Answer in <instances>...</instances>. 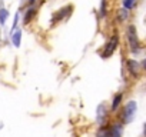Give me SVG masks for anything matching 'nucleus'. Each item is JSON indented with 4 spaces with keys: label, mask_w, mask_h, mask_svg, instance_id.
Instances as JSON below:
<instances>
[{
    "label": "nucleus",
    "mask_w": 146,
    "mask_h": 137,
    "mask_svg": "<svg viewBox=\"0 0 146 137\" xmlns=\"http://www.w3.org/2000/svg\"><path fill=\"white\" fill-rule=\"evenodd\" d=\"M136 111H137V103L130 100L126 103V106L123 107V113H122V121L125 124H129L135 120L136 117Z\"/></svg>",
    "instance_id": "f257e3e1"
},
{
    "label": "nucleus",
    "mask_w": 146,
    "mask_h": 137,
    "mask_svg": "<svg viewBox=\"0 0 146 137\" xmlns=\"http://www.w3.org/2000/svg\"><path fill=\"white\" fill-rule=\"evenodd\" d=\"M127 40H129L130 50L133 53H137L140 50V41H139V37H137V33H136L135 26H129L127 27Z\"/></svg>",
    "instance_id": "f03ea898"
},
{
    "label": "nucleus",
    "mask_w": 146,
    "mask_h": 137,
    "mask_svg": "<svg viewBox=\"0 0 146 137\" xmlns=\"http://www.w3.org/2000/svg\"><path fill=\"white\" fill-rule=\"evenodd\" d=\"M117 44H119V37H117V36H113V37H112V39H110V40L106 43L105 50H103V53H102V57H103V59L110 57V56L115 53V50H116Z\"/></svg>",
    "instance_id": "7ed1b4c3"
},
{
    "label": "nucleus",
    "mask_w": 146,
    "mask_h": 137,
    "mask_svg": "<svg viewBox=\"0 0 146 137\" xmlns=\"http://www.w3.org/2000/svg\"><path fill=\"white\" fill-rule=\"evenodd\" d=\"M12 43L15 47H20L22 44V30L20 29H15L12 33Z\"/></svg>",
    "instance_id": "20e7f679"
},
{
    "label": "nucleus",
    "mask_w": 146,
    "mask_h": 137,
    "mask_svg": "<svg viewBox=\"0 0 146 137\" xmlns=\"http://www.w3.org/2000/svg\"><path fill=\"white\" fill-rule=\"evenodd\" d=\"M110 137H123V126L116 123L110 127Z\"/></svg>",
    "instance_id": "39448f33"
},
{
    "label": "nucleus",
    "mask_w": 146,
    "mask_h": 137,
    "mask_svg": "<svg viewBox=\"0 0 146 137\" xmlns=\"http://www.w3.org/2000/svg\"><path fill=\"white\" fill-rule=\"evenodd\" d=\"M127 68H129V72L132 74H137L140 66H139V63L136 60H127Z\"/></svg>",
    "instance_id": "423d86ee"
},
{
    "label": "nucleus",
    "mask_w": 146,
    "mask_h": 137,
    "mask_svg": "<svg viewBox=\"0 0 146 137\" xmlns=\"http://www.w3.org/2000/svg\"><path fill=\"white\" fill-rule=\"evenodd\" d=\"M105 110H106V109H105V104H100V106L98 107V117H96V120H98L99 124H103V121H105V116H106V114H105V113H106Z\"/></svg>",
    "instance_id": "0eeeda50"
},
{
    "label": "nucleus",
    "mask_w": 146,
    "mask_h": 137,
    "mask_svg": "<svg viewBox=\"0 0 146 137\" xmlns=\"http://www.w3.org/2000/svg\"><path fill=\"white\" fill-rule=\"evenodd\" d=\"M122 100H123V94H122V93H117V94H115V97H113V101H112V110H117V107L120 106Z\"/></svg>",
    "instance_id": "6e6552de"
},
{
    "label": "nucleus",
    "mask_w": 146,
    "mask_h": 137,
    "mask_svg": "<svg viewBox=\"0 0 146 137\" xmlns=\"http://www.w3.org/2000/svg\"><path fill=\"white\" fill-rule=\"evenodd\" d=\"M96 137H110V128H108V127L102 126V127L99 128V131H98Z\"/></svg>",
    "instance_id": "1a4fd4ad"
},
{
    "label": "nucleus",
    "mask_w": 146,
    "mask_h": 137,
    "mask_svg": "<svg viewBox=\"0 0 146 137\" xmlns=\"http://www.w3.org/2000/svg\"><path fill=\"white\" fill-rule=\"evenodd\" d=\"M7 17H9V12L6 9H0V26H5Z\"/></svg>",
    "instance_id": "9d476101"
},
{
    "label": "nucleus",
    "mask_w": 146,
    "mask_h": 137,
    "mask_svg": "<svg viewBox=\"0 0 146 137\" xmlns=\"http://www.w3.org/2000/svg\"><path fill=\"white\" fill-rule=\"evenodd\" d=\"M33 16H35V9H29V10H27V13H26V17H25V23L27 24Z\"/></svg>",
    "instance_id": "9b49d317"
},
{
    "label": "nucleus",
    "mask_w": 146,
    "mask_h": 137,
    "mask_svg": "<svg viewBox=\"0 0 146 137\" xmlns=\"http://www.w3.org/2000/svg\"><path fill=\"white\" fill-rule=\"evenodd\" d=\"M135 3H136L135 0H123V6H125V9H127V10L132 9V7L135 6Z\"/></svg>",
    "instance_id": "f8f14e48"
},
{
    "label": "nucleus",
    "mask_w": 146,
    "mask_h": 137,
    "mask_svg": "<svg viewBox=\"0 0 146 137\" xmlns=\"http://www.w3.org/2000/svg\"><path fill=\"white\" fill-rule=\"evenodd\" d=\"M127 19V9L119 10V20H126Z\"/></svg>",
    "instance_id": "ddd939ff"
},
{
    "label": "nucleus",
    "mask_w": 146,
    "mask_h": 137,
    "mask_svg": "<svg viewBox=\"0 0 146 137\" xmlns=\"http://www.w3.org/2000/svg\"><path fill=\"white\" fill-rule=\"evenodd\" d=\"M17 23H19V13H16V16H15V22H13V30L17 27Z\"/></svg>",
    "instance_id": "4468645a"
},
{
    "label": "nucleus",
    "mask_w": 146,
    "mask_h": 137,
    "mask_svg": "<svg viewBox=\"0 0 146 137\" xmlns=\"http://www.w3.org/2000/svg\"><path fill=\"white\" fill-rule=\"evenodd\" d=\"M35 2H36V0H29V3H30V5H32V3H35Z\"/></svg>",
    "instance_id": "2eb2a0df"
}]
</instances>
